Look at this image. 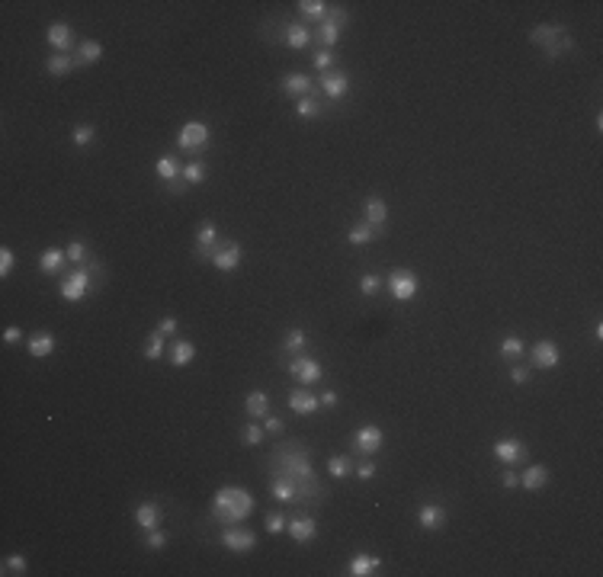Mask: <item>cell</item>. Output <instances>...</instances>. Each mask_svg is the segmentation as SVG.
<instances>
[{
  "label": "cell",
  "instance_id": "cell-22",
  "mask_svg": "<svg viewBox=\"0 0 603 577\" xmlns=\"http://www.w3.org/2000/svg\"><path fill=\"white\" fill-rule=\"evenodd\" d=\"M378 568H382V558H378V555L356 551V555L350 558V564H346V574H350V577H369V574H376Z\"/></svg>",
  "mask_w": 603,
  "mask_h": 577
},
{
  "label": "cell",
  "instance_id": "cell-28",
  "mask_svg": "<svg viewBox=\"0 0 603 577\" xmlns=\"http://www.w3.org/2000/svg\"><path fill=\"white\" fill-rule=\"evenodd\" d=\"M26 350H29L32 359H45V356L55 353V337H51L48 331H38V333H32V337L26 340Z\"/></svg>",
  "mask_w": 603,
  "mask_h": 577
},
{
  "label": "cell",
  "instance_id": "cell-52",
  "mask_svg": "<svg viewBox=\"0 0 603 577\" xmlns=\"http://www.w3.org/2000/svg\"><path fill=\"white\" fill-rule=\"evenodd\" d=\"M530 378H532V369H530V365H513V369H510V382H513V385H526Z\"/></svg>",
  "mask_w": 603,
  "mask_h": 577
},
{
  "label": "cell",
  "instance_id": "cell-38",
  "mask_svg": "<svg viewBox=\"0 0 603 577\" xmlns=\"http://www.w3.org/2000/svg\"><path fill=\"white\" fill-rule=\"evenodd\" d=\"M180 180H183L186 186H199L205 180V164H202V160H190V164H183Z\"/></svg>",
  "mask_w": 603,
  "mask_h": 577
},
{
  "label": "cell",
  "instance_id": "cell-16",
  "mask_svg": "<svg viewBox=\"0 0 603 577\" xmlns=\"http://www.w3.org/2000/svg\"><path fill=\"white\" fill-rule=\"evenodd\" d=\"M45 42L55 48V55H68L71 45H74V29H71V23H51L48 29H45Z\"/></svg>",
  "mask_w": 603,
  "mask_h": 577
},
{
  "label": "cell",
  "instance_id": "cell-36",
  "mask_svg": "<svg viewBox=\"0 0 603 577\" xmlns=\"http://www.w3.org/2000/svg\"><path fill=\"white\" fill-rule=\"evenodd\" d=\"M96 141V125H90V122H81V125L71 128V145L77 147H90Z\"/></svg>",
  "mask_w": 603,
  "mask_h": 577
},
{
  "label": "cell",
  "instance_id": "cell-35",
  "mask_svg": "<svg viewBox=\"0 0 603 577\" xmlns=\"http://www.w3.org/2000/svg\"><path fill=\"white\" fill-rule=\"evenodd\" d=\"M77 58H81V64H96L103 58V45L96 42V38H83V42L77 45Z\"/></svg>",
  "mask_w": 603,
  "mask_h": 577
},
{
  "label": "cell",
  "instance_id": "cell-48",
  "mask_svg": "<svg viewBox=\"0 0 603 577\" xmlns=\"http://www.w3.org/2000/svg\"><path fill=\"white\" fill-rule=\"evenodd\" d=\"M241 440L247 442V446H257V442H263V427H257V423L250 420L247 427L241 430Z\"/></svg>",
  "mask_w": 603,
  "mask_h": 577
},
{
  "label": "cell",
  "instance_id": "cell-10",
  "mask_svg": "<svg viewBox=\"0 0 603 577\" xmlns=\"http://www.w3.org/2000/svg\"><path fill=\"white\" fill-rule=\"evenodd\" d=\"M222 545L228 551H237V555H247V551L257 549V536L250 529H244V526L231 523L228 529H222Z\"/></svg>",
  "mask_w": 603,
  "mask_h": 577
},
{
  "label": "cell",
  "instance_id": "cell-45",
  "mask_svg": "<svg viewBox=\"0 0 603 577\" xmlns=\"http://www.w3.org/2000/svg\"><path fill=\"white\" fill-rule=\"evenodd\" d=\"M378 288H382V279H378L376 273H366V276H359V292H363L366 298H372V295H378Z\"/></svg>",
  "mask_w": 603,
  "mask_h": 577
},
{
  "label": "cell",
  "instance_id": "cell-20",
  "mask_svg": "<svg viewBox=\"0 0 603 577\" xmlns=\"http://www.w3.org/2000/svg\"><path fill=\"white\" fill-rule=\"evenodd\" d=\"M311 77L305 74V71H289L286 77H282V93L292 96V100H302V96L311 93Z\"/></svg>",
  "mask_w": 603,
  "mask_h": 577
},
{
  "label": "cell",
  "instance_id": "cell-30",
  "mask_svg": "<svg viewBox=\"0 0 603 577\" xmlns=\"http://www.w3.org/2000/svg\"><path fill=\"white\" fill-rule=\"evenodd\" d=\"M192 359H196V343H190V340H173L170 346V363L177 365V369H183V365H190Z\"/></svg>",
  "mask_w": 603,
  "mask_h": 577
},
{
  "label": "cell",
  "instance_id": "cell-34",
  "mask_svg": "<svg viewBox=\"0 0 603 577\" xmlns=\"http://www.w3.org/2000/svg\"><path fill=\"white\" fill-rule=\"evenodd\" d=\"M378 237V231L372 228V224H366V222H356L350 231H346V241L353 244V247H366V244H372Z\"/></svg>",
  "mask_w": 603,
  "mask_h": 577
},
{
  "label": "cell",
  "instance_id": "cell-42",
  "mask_svg": "<svg viewBox=\"0 0 603 577\" xmlns=\"http://www.w3.org/2000/svg\"><path fill=\"white\" fill-rule=\"evenodd\" d=\"M334 61H337V58H334V51H331V48H318V51H314V58H311V64L321 71V74L334 71Z\"/></svg>",
  "mask_w": 603,
  "mask_h": 577
},
{
  "label": "cell",
  "instance_id": "cell-37",
  "mask_svg": "<svg viewBox=\"0 0 603 577\" xmlns=\"http://www.w3.org/2000/svg\"><path fill=\"white\" fill-rule=\"evenodd\" d=\"M340 32H344V29H337L334 23H327V19H324V23L318 26V32H314V38H318L321 48H334V45H337V38H340Z\"/></svg>",
  "mask_w": 603,
  "mask_h": 577
},
{
  "label": "cell",
  "instance_id": "cell-3",
  "mask_svg": "<svg viewBox=\"0 0 603 577\" xmlns=\"http://www.w3.org/2000/svg\"><path fill=\"white\" fill-rule=\"evenodd\" d=\"M96 269H100V266H96L93 260H87V263H81V266H74L71 273H64L61 286H58V288H61V298L71 301V305L87 298V292L93 288V273H96Z\"/></svg>",
  "mask_w": 603,
  "mask_h": 577
},
{
  "label": "cell",
  "instance_id": "cell-49",
  "mask_svg": "<svg viewBox=\"0 0 603 577\" xmlns=\"http://www.w3.org/2000/svg\"><path fill=\"white\" fill-rule=\"evenodd\" d=\"M263 526H267V532L269 536H276V532H282L286 529V516H282V513H267V519H263Z\"/></svg>",
  "mask_w": 603,
  "mask_h": 577
},
{
  "label": "cell",
  "instance_id": "cell-56",
  "mask_svg": "<svg viewBox=\"0 0 603 577\" xmlns=\"http://www.w3.org/2000/svg\"><path fill=\"white\" fill-rule=\"evenodd\" d=\"M19 340H23V331H19V327H6L4 331V343H19Z\"/></svg>",
  "mask_w": 603,
  "mask_h": 577
},
{
  "label": "cell",
  "instance_id": "cell-57",
  "mask_svg": "<svg viewBox=\"0 0 603 577\" xmlns=\"http://www.w3.org/2000/svg\"><path fill=\"white\" fill-rule=\"evenodd\" d=\"M337 401H340L337 391H324V395H321V404H324V407H337Z\"/></svg>",
  "mask_w": 603,
  "mask_h": 577
},
{
  "label": "cell",
  "instance_id": "cell-5",
  "mask_svg": "<svg viewBox=\"0 0 603 577\" xmlns=\"http://www.w3.org/2000/svg\"><path fill=\"white\" fill-rule=\"evenodd\" d=\"M562 36H565V26H558V23H542V26H532L530 29V42L539 45L549 61L562 58Z\"/></svg>",
  "mask_w": 603,
  "mask_h": 577
},
{
  "label": "cell",
  "instance_id": "cell-32",
  "mask_svg": "<svg viewBox=\"0 0 603 577\" xmlns=\"http://www.w3.org/2000/svg\"><path fill=\"white\" fill-rule=\"evenodd\" d=\"M244 410H247V417L254 420V417H267L269 414V395L267 391H250L247 395V401H244Z\"/></svg>",
  "mask_w": 603,
  "mask_h": 577
},
{
  "label": "cell",
  "instance_id": "cell-9",
  "mask_svg": "<svg viewBox=\"0 0 603 577\" xmlns=\"http://www.w3.org/2000/svg\"><path fill=\"white\" fill-rule=\"evenodd\" d=\"M382 442H385L382 427H376V423H363V427H356V433H353V452L376 455L378 449H382Z\"/></svg>",
  "mask_w": 603,
  "mask_h": 577
},
{
  "label": "cell",
  "instance_id": "cell-53",
  "mask_svg": "<svg viewBox=\"0 0 603 577\" xmlns=\"http://www.w3.org/2000/svg\"><path fill=\"white\" fill-rule=\"evenodd\" d=\"M263 433H273V436H279L282 433V420L279 417H263Z\"/></svg>",
  "mask_w": 603,
  "mask_h": 577
},
{
  "label": "cell",
  "instance_id": "cell-50",
  "mask_svg": "<svg viewBox=\"0 0 603 577\" xmlns=\"http://www.w3.org/2000/svg\"><path fill=\"white\" fill-rule=\"evenodd\" d=\"M26 568H29V564H26L23 555H10L4 561V574H26Z\"/></svg>",
  "mask_w": 603,
  "mask_h": 577
},
{
  "label": "cell",
  "instance_id": "cell-29",
  "mask_svg": "<svg viewBox=\"0 0 603 577\" xmlns=\"http://www.w3.org/2000/svg\"><path fill=\"white\" fill-rule=\"evenodd\" d=\"M549 484V468L545 465H526L523 474H520V487H526V491H539V487Z\"/></svg>",
  "mask_w": 603,
  "mask_h": 577
},
{
  "label": "cell",
  "instance_id": "cell-46",
  "mask_svg": "<svg viewBox=\"0 0 603 577\" xmlns=\"http://www.w3.org/2000/svg\"><path fill=\"white\" fill-rule=\"evenodd\" d=\"M353 472H356L359 481H372V478H376V472H378V465L372 462V455H363V462H359V465H353Z\"/></svg>",
  "mask_w": 603,
  "mask_h": 577
},
{
  "label": "cell",
  "instance_id": "cell-19",
  "mask_svg": "<svg viewBox=\"0 0 603 577\" xmlns=\"http://www.w3.org/2000/svg\"><path fill=\"white\" fill-rule=\"evenodd\" d=\"M282 42H286L292 51H302V48H308V45L314 42V36H311V29H308L305 23H286V26H282Z\"/></svg>",
  "mask_w": 603,
  "mask_h": 577
},
{
  "label": "cell",
  "instance_id": "cell-12",
  "mask_svg": "<svg viewBox=\"0 0 603 577\" xmlns=\"http://www.w3.org/2000/svg\"><path fill=\"white\" fill-rule=\"evenodd\" d=\"M318 83H321V93H324L331 103L344 100V96L350 93V87H353V83H350V74H346V71H337V68L327 71V74H321Z\"/></svg>",
  "mask_w": 603,
  "mask_h": 577
},
{
  "label": "cell",
  "instance_id": "cell-51",
  "mask_svg": "<svg viewBox=\"0 0 603 577\" xmlns=\"http://www.w3.org/2000/svg\"><path fill=\"white\" fill-rule=\"evenodd\" d=\"M13 266H16V254H13L10 247H4V250H0V276L6 279V276L13 273Z\"/></svg>",
  "mask_w": 603,
  "mask_h": 577
},
{
  "label": "cell",
  "instance_id": "cell-15",
  "mask_svg": "<svg viewBox=\"0 0 603 577\" xmlns=\"http://www.w3.org/2000/svg\"><path fill=\"white\" fill-rule=\"evenodd\" d=\"M222 234H218V224L215 222H202L196 228V256L199 260H212V250L218 247Z\"/></svg>",
  "mask_w": 603,
  "mask_h": 577
},
{
  "label": "cell",
  "instance_id": "cell-41",
  "mask_svg": "<svg viewBox=\"0 0 603 577\" xmlns=\"http://www.w3.org/2000/svg\"><path fill=\"white\" fill-rule=\"evenodd\" d=\"M145 356L151 359V363H158V359L164 356V333H160V331H154L151 337H148V343H145Z\"/></svg>",
  "mask_w": 603,
  "mask_h": 577
},
{
  "label": "cell",
  "instance_id": "cell-7",
  "mask_svg": "<svg viewBox=\"0 0 603 577\" xmlns=\"http://www.w3.org/2000/svg\"><path fill=\"white\" fill-rule=\"evenodd\" d=\"M286 372H289V375H292L299 385H314V382H321V375H324V365H321L314 356H305V353H299V356H289Z\"/></svg>",
  "mask_w": 603,
  "mask_h": 577
},
{
  "label": "cell",
  "instance_id": "cell-31",
  "mask_svg": "<svg viewBox=\"0 0 603 577\" xmlns=\"http://www.w3.org/2000/svg\"><path fill=\"white\" fill-rule=\"evenodd\" d=\"M299 13H302V19H308V23H324V16H327V6L331 4H324V0H299Z\"/></svg>",
  "mask_w": 603,
  "mask_h": 577
},
{
  "label": "cell",
  "instance_id": "cell-1",
  "mask_svg": "<svg viewBox=\"0 0 603 577\" xmlns=\"http://www.w3.org/2000/svg\"><path fill=\"white\" fill-rule=\"evenodd\" d=\"M269 497L279 504H324L318 472L311 468V452L299 440H286L269 452Z\"/></svg>",
  "mask_w": 603,
  "mask_h": 577
},
{
  "label": "cell",
  "instance_id": "cell-26",
  "mask_svg": "<svg viewBox=\"0 0 603 577\" xmlns=\"http://www.w3.org/2000/svg\"><path fill=\"white\" fill-rule=\"evenodd\" d=\"M443 523H446V510H443L440 504H423L421 510H417V526H421V529L433 532V529H440Z\"/></svg>",
  "mask_w": 603,
  "mask_h": 577
},
{
  "label": "cell",
  "instance_id": "cell-47",
  "mask_svg": "<svg viewBox=\"0 0 603 577\" xmlns=\"http://www.w3.org/2000/svg\"><path fill=\"white\" fill-rule=\"evenodd\" d=\"M145 545H148V549H151V551L164 549V545H167V532L160 529V526H154V529H148V532H145Z\"/></svg>",
  "mask_w": 603,
  "mask_h": 577
},
{
  "label": "cell",
  "instance_id": "cell-11",
  "mask_svg": "<svg viewBox=\"0 0 603 577\" xmlns=\"http://www.w3.org/2000/svg\"><path fill=\"white\" fill-rule=\"evenodd\" d=\"M494 459L504 462L507 468L523 465V462H526V446L517 440V436H500V440L494 442Z\"/></svg>",
  "mask_w": 603,
  "mask_h": 577
},
{
  "label": "cell",
  "instance_id": "cell-18",
  "mask_svg": "<svg viewBox=\"0 0 603 577\" xmlns=\"http://www.w3.org/2000/svg\"><path fill=\"white\" fill-rule=\"evenodd\" d=\"M363 222L366 224H372V228L382 234V228H385V222H388V205H385V199H378V196H369L363 202Z\"/></svg>",
  "mask_w": 603,
  "mask_h": 577
},
{
  "label": "cell",
  "instance_id": "cell-6",
  "mask_svg": "<svg viewBox=\"0 0 603 577\" xmlns=\"http://www.w3.org/2000/svg\"><path fill=\"white\" fill-rule=\"evenodd\" d=\"M385 288H388V295L395 301H411L417 295V288H421V282H417V276L411 269L395 266L388 273V279H385Z\"/></svg>",
  "mask_w": 603,
  "mask_h": 577
},
{
  "label": "cell",
  "instance_id": "cell-27",
  "mask_svg": "<svg viewBox=\"0 0 603 577\" xmlns=\"http://www.w3.org/2000/svg\"><path fill=\"white\" fill-rule=\"evenodd\" d=\"M77 68H83L77 55H48V58H45V71H48L51 77H64V74H71V71H77Z\"/></svg>",
  "mask_w": 603,
  "mask_h": 577
},
{
  "label": "cell",
  "instance_id": "cell-8",
  "mask_svg": "<svg viewBox=\"0 0 603 577\" xmlns=\"http://www.w3.org/2000/svg\"><path fill=\"white\" fill-rule=\"evenodd\" d=\"M241 256H244V247L237 241H218V247L212 250V266L218 269V273H234L237 266H241Z\"/></svg>",
  "mask_w": 603,
  "mask_h": 577
},
{
  "label": "cell",
  "instance_id": "cell-17",
  "mask_svg": "<svg viewBox=\"0 0 603 577\" xmlns=\"http://www.w3.org/2000/svg\"><path fill=\"white\" fill-rule=\"evenodd\" d=\"M530 359H532V365H536V369H555V365L562 363V350H558L552 340H539V343L532 346Z\"/></svg>",
  "mask_w": 603,
  "mask_h": 577
},
{
  "label": "cell",
  "instance_id": "cell-23",
  "mask_svg": "<svg viewBox=\"0 0 603 577\" xmlns=\"http://www.w3.org/2000/svg\"><path fill=\"white\" fill-rule=\"evenodd\" d=\"M160 519H164V513H160V504H154V500H141L138 506H135V523H138V529H154V526H160Z\"/></svg>",
  "mask_w": 603,
  "mask_h": 577
},
{
  "label": "cell",
  "instance_id": "cell-44",
  "mask_svg": "<svg viewBox=\"0 0 603 577\" xmlns=\"http://www.w3.org/2000/svg\"><path fill=\"white\" fill-rule=\"evenodd\" d=\"M324 19H327V23H334L337 29H344V26L350 23V10H346V6L331 4V6H327V16H324Z\"/></svg>",
  "mask_w": 603,
  "mask_h": 577
},
{
  "label": "cell",
  "instance_id": "cell-24",
  "mask_svg": "<svg viewBox=\"0 0 603 577\" xmlns=\"http://www.w3.org/2000/svg\"><path fill=\"white\" fill-rule=\"evenodd\" d=\"M295 115H299L302 122H311V119H321V115H324V103H321L318 90H311L308 96L295 100Z\"/></svg>",
  "mask_w": 603,
  "mask_h": 577
},
{
  "label": "cell",
  "instance_id": "cell-13",
  "mask_svg": "<svg viewBox=\"0 0 603 577\" xmlns=\"http://www.w3.org/2000/svg\"><path fill=\"white\" fill-rule=\"evenodd\" d=\"M286 529H289V536H292V542L308 545L314 536H318V519H314L311 513H299V516H292L286 523Z\"/></svg>",
  "mask_w": 603,
  "mask_h": 577
},
{
  "label": "cell",
  "instance_id": "cell-14",
  "mask_svg": "<svg viewBox=\"0 0 603 577\" xmlns=\"http://www.w3.org/2000/svg\"><path fill=\"white\" fill-rule=\"evenodd\" d=\"M154 173H158V180H164L167 186H170V189H183V180H180V173H183V164H180L177 157H173V154H160L158 160H154Z\"/></svg>",
  "mask_w": 603,
  "mask_h": 577
},
{
  "label": "cell",
  "instance_id": "cell-4",
  "mask_svg": "<svg viewBox=\"0 0 603 577\" xmlns=\"http://www.w3.org/2000/svg\"><path fill=\"white\" fill-rule=\"evenodd\" d=\"M209 138H212L209 125L199 122V119H192V122H186V125L180 128L177 147H180V154H186V157H199V154L209 147Z\"/></svg>",
  "mask_w": 603,
  "mask_h": 577
},
{
  "label": "cell",
  "instance_id": "cell-55",
  "mask_svg": "<svg viewBox=\"0 0 603 577\" xmlns=\"http://www.w3.org/2000/svg\"><path fill=\"white\" fill-rule=\"evenodd\" d=\"M500 484H504L507 491H510V487H520V474L513 472V468H507V472L500 474Z\"/></svg>",
  "mask_w": 603,
  "mask_h": 577
},
{
  "label": "cell",
  "instance_id": "cell-43",
  "mask_svg": "<svg viewBox=\"0 0 603 577\" xmlns=\"http://www.w3.org/2000/svg\"><path fill=\"white\" fill-rule=\"evenodd\" d=\"M87 260H90L87 244H83V241H71L68 244V263H77V266H81V263H87Z\"/></svg>",
  "mask_w": 603,
  "mask_h": 577
},
{
  "label": "cell",
  "instance_id": "cell-2",
  "mask_svg": "<svg viewBox=\"0 0 603 577\" xmlns=\"http://www.w3.org/2000/svg\"><path fill=\"white\" fill-rule=\"evenodd\" d=\"M254 497H250V491L247 487H241V484H225V487H218L215 491V497H212V506H209V513H212V519L215 523H241V519H247L250 513H254Z\"/></svg>",
  "mask_w": 603,
  "mask_h": 577
},
{
  "label": "cell",
  "instance_id": "cell-25",
  "mask_svg": "<svg viewBox=\"0 0 603 577\" xmlns=\"http://www.w3.org/2000/svg\"><path fill=\"white\" fill-rule=\"evenodd\" d=\"M64 263H68V250H58V247H48L38 254V273L42 276H55L64 269Z\"/></svg>",
  "mask_w": 603,
  "mask_h": 577
},
{
  "label": "cell",
  "instance_id": "cell-40",
  "mask_svg": "<svg viewBox=\"0 0 603 577\" xmlns=\"http://www.w3.org/2000/svg\"><path fill=\"white\" fill-rule=\"evenodd\" d=\"M523 350H526V346H523V340H520L517 333H507V337L500 340V356H504V359H520V356H523Z\"/></svg>",
  "mask_w": 603,
  "mask_h": 577
},
{
  "label": "cell",
  "instance_id": "cell-21",
  "mask_svg": "<svg viewBox=\"0 0 603 577\" xmlns=\"http://www.w3.org/2000/svg\"><path fill=\"white\" fill-rule=\"evenodd\" d=\"M318 407H321V397L318 395H311V391H302V388L289 391V410H292V414L311 417Z\"/></svg>",
  "mask_w": 603,
  "mask_h": 577
},
{
  "label": "cell",
  "instance_id": "cell-33",
  "mask_svg": "<svg viewBox=\"0 0 603 577\" xmlns=\"http://www.w3.org/2000/svg\"><path fill=\"white\" fill-rule=\"evenodd\" d=\"M305 346H308V333L302 327H292L286 333V340H282V356H299V353H305Z\"/></svg>",
  "mask_w": 603,
  "mask_h": 577
},
{
  "label": "cell",
  "instance_id": "cell-54",
  "mask_svg": "<svg viewBox=\"0 0 603 577\" xmlns=\"http://www.w3.org/2000/svg\"><path fill=\"white\" fill-rule=\"evenodd\" d=\"M177 327H180V324H177V318H160V321H158V331L164 333V337H170V333H177Z\"/></svg>",
  "mask_w": 603,
  "mask_h": 577
},
{
  "label": "cell",
  "instance_id": "cell-39",
  "mask_svg": "<svg viewBox=\"0 0 603 577\" xmlns=\"http://www.w3.org/2000/svg\"><path fill=\"white\" fill-rule=\"evenodd\" d=\"M350 472H353L350 455H331V459H327V474H331V478H346Z\"/></svg>",
  "mask_w": 603,
  "mask_h": 577
}]
</instances>
